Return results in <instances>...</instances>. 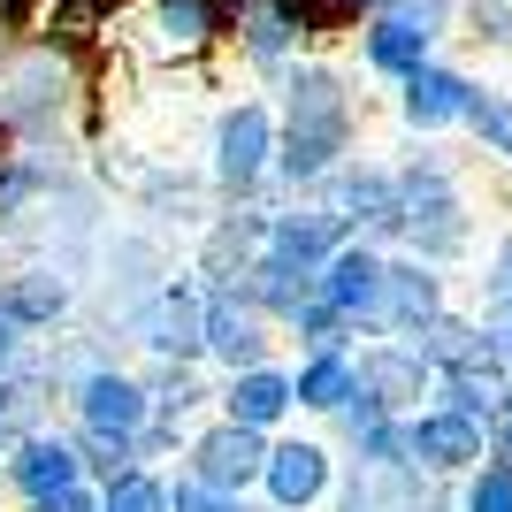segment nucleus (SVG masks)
Listing matches in <instances>:
<instances>
[{
	"label": "nucleus",
	"instance_id": "29",
	"mask_svg": "<svg viewBox=\"0 0 512 512\" xmlns=\"http://www.w3.org/2000/svg\"><path fill=\"white\" fill-rule=\"evenodd\" d=\"M69 444H77V459H85V482H92V490H107V482H123V474L146 467V459H138V436H100V428H69Z\"/></svg>",
	"mask_w": 512,
	"mask_h": 512
},
{
	"label": "nucleus",
	"instance_id": "28",
	"mask_svg": "<svg viewBox=\"0 0 512 512\" xmlns=\"http://www.w3.org/2000/svg\"><path fill=\"white\" fill-rule=\"evenodd\" d=\"M138 207L153 214V222H184V230H199L207 222V207H199V184L184 169H146V184H138Z\"/></svg>",
	"mask_w": 512,
	"mask_h": 512
},
{
	"label": "nucleus",
	"instance_id": "12",
	"mask_svg": "<svg viewBox=\"0 0 512 512\" xmlns=\"http://www.w3.org/2000/svg\"><path fill=\"white\" fill-rule=\"evenodd\" d=\"M77 314V276H62L54 260H23L0 276V321H16L23 337H46Z\"/></svg>",
	"mask_w": 512,
	"mask_h": 512
},
{
	"label": "nucleus",
	"instance_id": "41",
	"mask_svg": "<svg viewBox=\"0 0 512 512\" xmlns=\"http://www.w3.org/2000/svg\"><path fill=\"white\" fill-rule=\"evenodd\" d=\"M490 459L512 467V390H505V406H497V421H490Z\"/></svg>",
	"mask_w": 512,
	"mask_h": 512
},
{
	"label": "nucleus",
	"instance_id": "9",
	"mask_svg": "<svg viewBox=\"0 0 512 512\" xmlns=\"http://www.w3.org/2000/svg\"><path fill=\"white\" fill-rule=\"evenodd\" d=\"M184 474H199L214 497H245L260 474H268V436H260V428H237V421H214V428L192 436Z\"/></svg>",
	"mask_w": 512,
	"mask_h": 512
},
{
	"label": "nucleus",
	"instance_id": "39",
	"mask_svg": "<svg viewBox=\"0 0 512 512\" xmlns=\"http://www.w3.org/2000/svg\"><path fill=\"white\" fill-rule=\"evenodd\" d=\"M23 360H31V337H23L16 321H0V383H8V375H16Z\"/></svg>",
	"mask_w": 512,
	"mask_h": 512
},
{
	"label": "nucleus",
	"instance_id": "13",
	"mask_svg": "<svg viewBox=\"0 0 512 512\" xmlns=\"http://www.w3.org/2000/svg\"><path fill=\"white\" fill-rule=\"evenodd\" d=\"M0 482L23 497V512L46 505V497H62L85 482V459H77V444L69 436H54V428H39V436H23V444H8V459H0Z\"/></svg>",
	"mask_w": 512,
	"mask_h": 512
},
{
	"label": "nucleus",
	"instance_id": "27",
	"mask_svg": "<svg viewBox=\"0 0 512 512\" xmlns=\"http://www.w3.org/2000/svg\"><path fill=\"white\" fill-rule=\"evenodd\" d=\"M138 383H146L153 413H169V421H192V413L214 398V390L199 383V367H176V360H146V367H138Z\"/></svg>",
	"mask_w": 512,
	"mask_h": 512
},
{
	"label": "nucleus",
	"instance_id": "44",
	"mask_svg": "<svg viewBox=\"0 0 512 512\" xmlns=\"http://www.w3.org/2000/svg\"><path fill=\"white\" fill-rule=\"evenodd\" d=\"M352 8H367V16H375V8H390V0H352Z\"/></svg>",
	"mask_w": 512,
	"mask_h": 512
},
{
	"label": "nucleus",
	"instance_id": "7",
	"mask_svg": "<svg viewBox=\"0 0 512 512\" xmlns=\"http://www.w3.org/2000/svg\"><path fill=\"white\" fill-rule=\"evenodd\" d=\"M169 283V260H161V237L153 230H130V237H107L100 245V321L123 337L130 314Z\"/></svg>",
	"mask_w": 512,
	"mask_h": 512
},
{
	"label": "nucleus",
	"instance_id": "11",
	"mask_svg": "<svg viewBox=\"0 0 512 512\" xmlns=\"http://www.w3.org/2000/svg\"><path fill=\"white\" fill-rule=\"evenodd\" d=\"M260 490H268V512H314L321 497H337V459L314 436H283V444H268Z\"/></svg>",
	"mask_w": 512,
	"mask_h": 512
},
{
	"label": "nucleus",
	"instance_id": "23",
	"mask_svg": "<svg viewBox=\"0 0 512 512\" xmlns=\"http://www.w3.org/2000/svg\"><path fill=\"white\" fill-rule=\"evenodd\" d=\"M161 54H207L222 39V0H146Z\"/></svg>",
	"mask_w": 512,
	"mask_h": 512
},
{
	"label": "nucleus",
	"instance_id": "18",
	"mask_svg": "<svg viewBox=\"0 0 512 512\" xmlns=\"http://www.w3.org/2000/svg\"><path fill=\"white\" fill-rule=\"evenodd\" d=\"M467 107H474V77H459L451 62H428L421 77L398 85V115H406V130H421V138L467 123Z\"/></svg>",
	"mask_w": 512,
	"mask_h": 512
},
{
	"label": "nucleus",
	"instance_id": "24",
	"mask_svg": "<svg viewBox=\"0 0 512 512\" xmlns=\"http://www.w3.org/2000/svg\"><path fill=\"white\" fill-rule=\"evenodd\" d=\"M291 383H299L306 413H344V398L360 390V367H352V352H306V360L291 367Z\"/></svg>",
	"mask_w": 512,
	"mask_h": 512
},
{
	"label": "nucleus",
	"instance_id": "19",
	"mask_svg": "<svg viewBox=\"0 0 512 512\" xmlns=\"http://www.w3.org/2000/svg\"><path fill=\"white\" fill-rule=\"evenodd\" d=\"M360 62L375 69V77H421L428 62H436V39H428L413 16H398V8H375V16L360 23Z\"/></svg>",
	"mask_w": 512,
	"mask_h": 512
},
{
	"label": "nucleus",
	"instance_id": "16",
	"mask_svg": "<svg viewBox=\"0 0 512 512\" xmlns=\"http://www.w3.org/2000/svg\"><path fill=\"white\" fill-rule=\"evenodd\" d=\"M436 314H444V276H436L428 260H413V253H390V268H383V329H375V337L413 344Z\"/></svg>",
	"mask_w": 512,
	"mask_h": 512
},
{
	"label": "nucleus",
	"instance_id": "8",
	"mask_svg": "<svg viewBox=\"0 0 512 512\" xmlns=\"http://www.w3.org/2000/svg\"><path fill=\"white\" fill-rule=\"evenodd\" d=\"M406 451H413V467H421L428 482H467V474L490 459V428L459 421V413H444V406H421V413H406Z\"/></svg>",
	"mask_w": 512,
	"mask_h": 512
},
{
	"label": "nucleus",
	"instance_id": "31",
	"mask_svg": "<svg viewBox=\"0 0 512 512\" xmlns=\"http://www.w3.org/2000/svg\"><path fill=\"white\" fill-rule=\"evenodd\" d=\"M100 512H169V482L153 467H138V474H123V482L100 490Z\"/></svg>",
	"mask_w": 512,
	"mask_h": 512
},
{
	"label": "nucleus",
	"instance_id": "26",
	"mask_svg": "<svg viewBox=\"0 0 512 512\" xmlns=\"http://www.w3.org/2000/svg\"><path fill=\"white\" fill-rule=\"evenodd\" d=\"M505 367H474V375H436V406L459 413V421H497V406H505Z\"/></svg>",
	"mask_w": 512,
	"mask_h": 512
},
{
	"label": "nucleus",
	"instance_id": "5",
	"mask_svg": "<svg viewBox=\"0 0 512 512\" xmlns=\"http://www.w3.org/2000/svg\"><path fill=\"white\" fill-rule=\"evenodd\" d=\"M123 337L138 344L146 360H176V367L207 360V283L199 276H169L138 314H130Z\"/></svg>",
	"mask_w": 512,
	"mask_h": 512
},
{
	"label": "nucleus",
	"instance_id": "4",
	"mask_svg": "<svg viewBox=\"0 0 512 512\" xmlns=\"http://www.w3.org/2000/svg\"><path fill=\"white\" fill-rule=\"evenodd\" d=\"M276 138H283V123L268 115V100H237V107L214 115V169L207 176L230 207H245L276 176Z\"/></svg>",
	"mask_w": 512,
	"mask_h": 512
},
{
	"label": "nucleus",
	"instance_id": "40",
	"mask_svg": "<svg viewBox=\"0 0 512 512\" xmlns=\"http://www.w3.org/2000/svg\"><path fill=\"white\" fill-rule=\"evenodd\" d=\"M31 512H100V490H92V482H77V490L46 497V505H31Z\"/></svg>",
	"mask_w": 512,
	"mask_h": 512
},
{
	"label": "nucleus",
	"instance_id": "22",
	"mask_svg": "<svg viewBox=\"0 0 512 512\" xmlns=\"http://www.w3.org/2000/svg\"><path fill=\"white\" fill-rule=\"evenodd\" d=\"M237 46H245V62L260 69V77H291L299 69V23L283 16L276 0H253L245 16H237Z\"/></svg>",
	"mask_w": 512,
	"mask_h": 512
},
{
	"label": "nucleus",
	"instance_id": "14",
	"mask_svg": "<svg viewBox=\"0 0 512 512\" xmlns=\"http://www.w3.org/2000/svg\"><path fill=\"white\" fill-rule=\"evenodd\" d=\"M383 268H390V253H375L367 237H352L321 268V306H337L352 329H383Z\"/></svg>",
	"mask_w": 512,
	"mask_h": 512
},
{
	"label": "nucleus",
	"instance_id": "36",
	"mask_svg": "<svg viewBox=\"0 0 512 512\" xmlns=\"http://www.w3.org/2000/svg\"><path fill=\"white\" fill-rule=\"evenodd\" d=\"M482 306H490V321H512V237H497V253H490V283H482Z\"/></svg>",
	"mask_w": 512,
	"mask_h": 512
},
{
	"label": "nucleus",
	"instance_id": "1",
	"mask_svg": "<svg viewBox=\"0 0 512 512\" xmlns=\"http://www.w3.org/2000/svg\"><path fill=\"white\" fill-rule=\"evenodd\" d=\"M352 161V92L329 62H299L283 77V138H276V184L321 192Z\"/></svg>",
	"mask_w": 512,
	"mask_h": 512
},
{
	"label": "nucleus",
	"instance_id": "45",
	"mask_svg": "<svg viewBox=\"0 0 512 512\" xmlns=\"http://www.w3.org/2000/svg\"><path fill=\"white\" fill-rule=\"evenodd\" d=\"M0 459H8V436H0Z\"/></svg>",
	"mask_w": 512,
	"mask_h": 512
},
{
	"label": "nucleus",
	"instance_id": "21",
	"mask_svg": "<svg viewBox=\"0 0 512 512\" xmlns=\"http://www.w3.org/2000/svg\"><path fill=\"white\" fill-rule=\"evenodd\" d=\"M413 352L428 360V375H474V367H497L490 329H482V321H467V314H451V306L428 321L421 337H413Z\"/></svg>",
	"mask_w": 512,
	"mask_h": 512
},
{
	"label": "nucleus",
	"instance_id": "32",
	"mask_svg": "<svg viewBox=\"0 0 512 512\" xmlns=\"http://www.w3.org/2000/svg\"><path fill=\"white\" fill-rule=\"evenodd\" d=\"M459 512H512V467L482 459V467L459 482Z\"/></svg>",
	"mask_w": 512,
	"mask_h": 512
},
{
	"label": "nucleus",
	"instance_id": "15",
	"mask_svg": "<svg viewBox=\"0 0 512 512\" xmlns=\"http://www.w3.org/2000/svg\"><path fill=\"white\" fill-rule=\"evenodd\" d=\"M69 406H77V428H100V436H138L153 421V398L138 383V367H115L107 360L92 383L69 390Z\"/></svg>",
	"mask_w": 512,
	"mask_h": 512
},
{
	"label": "nucleus",
	"instance_id": "3",
	"mask_svg": "<svg viewBox=\"0 0 512 512\" xmlns=\"http://www.w3.org/2000/svg\"><path fill=\"white\" fill-rule=\"evenodd\" d=\"M69 92H77V77H69V62L54 46L8 54V69H0V138L46 146V138L62 130V115H69Z\"/></svg>",
	"mask_w": 512,
	"mask_h": 512
},
{
	"label": "nucleus",
	"instance_id": "2",
	"mask_svg": "<svg viewBox=\"0 0 512 512\" xmlns=\"http://www.w3.org/2000/svg\"><path fill=\"white\" fill-rule=\"evenodd\" d=\"M398 199H406V253L428 260V268H444L474 245V214H467V192H459V176L436 146H421L398 169Z\"/></svg>",
	"mask_w": 512,
	"mask_h": 512
},
{
	"label": "nucleus",
	"instance_id": "30",
	"mask_svg": "<svg viewBox=\"0 0 512 512\" xmlns=\"http://www.w3.org/2000/svg\"><path fill=\"white\" fill-rule=\"evenodd\" d=\"M467 130H474V146L490 153V161H512V92H497V85H474Z\"/></svg>",
	"mask_w": 512,
	"mask_h": 512
},
{
	"label": "nucleus",
	"instance_id": "34",
	"mask_svg": "<svg viewBox=\"0 0 512 512\" xmlns=\"http://www.w3.org/2000/svg\"><path fill=\"white\" fill-rule=\"evenodd\" d=\"M459 23H467L482 46H512V0H467Z\"/></svg>",
	"mask_w": 512,
	"mask_h": 512
},
{
	"label": "nucleus",
	"instance_id": "25",
	"mask_svg": "<svg viewBox=\"0 0 512 512\" xmlns=\"http://www.w3.org/2000/svg\"><path fill=\"white\" fill-rule=\"evenodd\" d=\"M46 398H62V390H54V383L39 375V367L23 360L16 375L0 383V436H8V444H23V436H39V428H46Z\"/></svg>",
	"mask_w": 512,
	"mask_h": 512
},
{
	"label": "nucleus",
	"instance_id": "37",
	"mask_svg": "<svg viewBox=\"0 0 512 512\" xmlns=\"http://www.w3.org/2000/svg\"><path fill=\"white\" fill-rule=\"evenodd\" d=\"M398 16H413L428 31V39H444V31H459V0H390Z\"/></svg>",
	"mask_w": 512,
	"mask_h": 512
},
{
	"label": "nucleus",
	"instance_id": "33",
	"mask_svg": "<svg viewBox=\"0 0 512 512\" xmlns=\"http://www.w3.org/2000/svg\"><path fill=\"white\" fill-rule=\"evenodd\" d=\"M383 421H398V413L383 406V398H375V390H352V398H344V413H337V436H352V444H367V436H375V428Z\"/></svg>",
	"mask_w": 512,
	"mask_h": 512
},
{
	"label": "nucleus",
	"instance_id": "38",
	"mask_svg": "<svg viewBox=\"0 0 512 512\" xmlns=\"http://www.w3.org/2000/svg\"><path fill=\"white\" fill-rule=\"evenodd\" d=\"M222 505H230V497H214L199 474H176L169 482V512H222Z\"/></svg>",
	"mask_w": 512,
	"mask_h": 512
},
{
	"label": "nucleus",
	"instance_id": "17",
	"mask_svg": "<svg viewBox=\"0 0 512 512\" xmlns=\"http://www.w3.org/2000/svg\"><path fill=\"white\" fill-rule=\"evenodd\" d=\"M352 367H360V390H375L398 421L406 413H421V398L436 390V375H428V360L413 352V344H398V337H375V344H360L352 352Z\"/></svg>",
	"mask_w": 512,
	"mask_h": 512
},
{
	"label": "nucleus",
	"instance_id": "10",
	"mask_svg": "<svg viewBox=\"0 0 512 512\" xmlns=\"http://www.w3.org/2000/svg\"><path fill=\"white\" fill-rule=\"evenodd\" d=\"M276 352V321L260 314L245 291H207V360L222 375H253Z\"/></svg>",
	"mask_w": 512,
	"mask_h": 512
},
{
	"label": "nucleus",
	"instance_id": "35",
	"mask_svg": "<svg viewBox=\"0 0 512 512\" xmlns=\"http://www.w3.org/2000/svg\"><path fill=\"white\" fill-rule=\"evenodd\" d=\"M169 451H192V421H169V413H153L138 428V459H169Z\"/></svg>",
	"mask_w": 512,
	"mask_h": 512
},
{
	"label": "nucleus",
	"instance_id": "6",
	"mask_svg": "<svg viewBox=\"0 0 512 512\" xmlns=\"http://www.w3.org/2000/svg\"><path fill=\"white\" fill-rule=\"evenodd\" d=\"M321 207L337 214L352 237H367L375 253H383V245H406V199H398V169L344 161V169L321 184Z\"/></svg>",
	"mask_w": 512,
	"mask_h": 512
},
{
	"label": "nucleus",
	"instance_id": "43",
	"mask_svg": "<svg viewBox=\"0 0 512 512\" xmlns=\"http://www.w3.org/2000/svg\"><path fill=\"white\" fill-rule=\"evenodd\" d=\"M222 512H268V505H245V497H230V505H222Z\"/></svg>",
	"mask_w": 512,
	"mask_h": 512
},
{
	"label": "nucleus",
	"instance_id": "20",
	"mask_svg": "<svg viewBox=\"0 0 512 512\" xmlns=\"http://www.w3.org/2000/svg\"><path fill=\"white\" fill-rule=\"evenodd\" d=\"M299 406V383H291V367H253V375H230V383H222V421H237V428H260V436H268V428L283 421V413Z\"/></svg>",
	"mask_w": 512,
	"mask_h": 512
},
{
	"label": "nucleus",
	"instance_id": "42",
	"mask_svg": "<svg viewBox=\"0 0 512 512\" xmlns=\"http://www.w3.org/2000/svg\"><path fill=\"white\" fill-rule=\"evenodd\" d=\"M490 352H497V367L512 375V321H490Z\"/></svg>",
	"mask_w": 512,
	"mask_h": 512
}]
</instances>
